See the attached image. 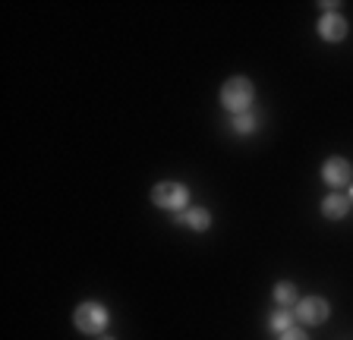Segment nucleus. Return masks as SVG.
<instances>
[{
  "instance_id": "1",
  "label": "nucleus",
  "mask_w": 353,
  "mask_h": 340,
  "mask_svg": "<svg viewBox=\"0 0 353 340\" xmlns=\"http://www.w3.org/2000/svg\"><path fill=\"white\" fill-rule=\"evenodd\" d=\"M256 101V85H252L246 76H230L224 85H221V107L236 114H246Z\"/></svg>"
},
{
  "instance_id": "2",
  "label": "nucleus",
  "mask_w": 353,
  "mask_h": 340,
  "mask_svg": "<svg viewBox=\"0 0 353 340\" xmlns=\"http://www.w3.org/2000/svg\"><path fill=\"white\" fill-rule=\"evenodd\" d=\"M108 321H110V312L104 309L101 303H95V299L79 303L73 312V325H76V331H82V334H101L104 328H108Z\"/></svg>"
},
{
  "instance_id": "3",
  "label": "nucleus",
  "mask_w": 353,
  "mask_h": 340,
  "mask_svg": "<svg viewBox=\"0 0 353 340\" xmlns=\"http://www.w3.org/2000/svg\"><path fill=\"white\" fill-rule=\"evenodd\" d=\"M152 202L164 211H180L183 215L186 208H190V189L183 183H174V180H164L152 189Z\"/></svg>"
},
{
  "instance_id": "4",
  "label": "nucleus",
  "mask_w": 353,
  "mask_h": 340,
  "mask_svg": "<svg viewBox=\"0 0 353 340\" xmlns=\"http://www.w3.org/2000/svg\"><path fill=\"white\" fill-rule=\"evenodd\" d=\"M296 321H303V325H325L331 315V306L328 299H322V296H306V299H300L294 309Z\"/></svg>"
},
{
  "instance_id": "5",
  "label": "nucleus",
  "mask_w": 353,
  "mask_h": 340,
  "mask_svg": "<svg viewBox=\"0 0 353 340\" xmlns=\"http://www.w3.org/2000/svg\"><path fill=\"white\" fill-rule=\"evenodd\" d=\"M319 38L322 41H328V45H341L347 38V32H350V25H347V19L341 13H325L322 19H319Z\"/></svg>"
},
{
  "instance_id": "6",
  "label": "nucleus",
  "mask_w": 353,
  "mask_h": 340,
  "mask_svg": "<svg viewBox=\"0 0 353 340\" xmlns=\"http://www.w3.org/2000/svg\"><path fill=\"white\" fill-rule=\"evenodd\" d=\"M322 180L331 186V189H341V186H347L353 180V167L347 158H328V161L322 164Z\"/></svg>"
},
{
  "instance_id": "7",
  "label": "nucleus",
  "mask_w": 353,
  "mask_h": 340,
  "mask_svg": "<svg viewBox=\"0 0 353 340\" xmlns=\"http://www.w3.org/2000/svg\"><path fill=\"white\" fill-rule=\"evenodd\" d=\"M322 215L328 217V221H344V217L350 215V199H347V195H341V193L325 195V202H322Z\"/></svg>"
},
{
  "instance_id": "8",
  "label": "nucleus",
  "mask_w": 353,
  "mask_h": 340,
  "mask_svg": "<svg viewBox=\"0 0 353 340\" xmlns=\"http://www.w3.org/2000/svg\"><path fill=\"white\" fill-rule=\"evenodd\" d=\"M176 221H183L186 227H190V230H199V233L212 227V215H208V208H186V211L176 217Z\"/></svg>"
},
{
  "instance_id": "9",
  "label": "nucleus",
  "mask_w": 353,
  "mask_h": 340,
  "mask_svg": "<svg viewBox=\"0 0 353 340\" xmlns=\"http://www.w3.org/2000/svg\"><path fill=\"white\" fill-rule=\"evenodd\" d=\"M274 299H278V306L284 309V306H296V303H300V293H296V287L290 281H278V284H274Z\"/></svg>"
},
{
  "instance_id": "10",
  "label": "nucleus",
  "mask_w": 353,
  "mask_h": 340,
  "mask_svg": "<svg viewBox=\"0 0 353 340\" xmlns=\"http://www.w3.org/2000/svg\"><path fill=\"white\" fill-rule=\"evenodd\" d=\"M294 321H296V315H294V312L281 309V312H274V315L268 318V328H272L274 334H284V331H290V328H294Z\"/></svg>"
},
{
  "instance_id": "11",
  "label": "nucleus",
  "mask_w": 353,
  "mask_h": 340,
  "mask_svg": "<svg viewBox=\"0 0 353 340\" xmlns=\"http://www.w3.org/2000/svg\"><path fill=\"white\" fill-rule=\"evenodd\" d=\"M256 126H259V120H256V114H250V111H246V114H236V117H234V129L240 136L256 133Z\"/></svg>"
},
{
  "instance_id": "12",
  "label": "nucleus",
  "mask_w": 353,
  "mask_h": 340,
  "mask_svg": "<svg viewBox=\"0 0 353 340\" xmlns=\"http://www.w3.org/2000/svg\"><path fill=\"white\" fill-rule=\"evenodd\" d=\"M281 340H309V337H306V331H303V328H290V331L281 334Z\"/></svg>"
},
{
  "instance_id": "13",
  "label": "nucleus",
  "mask_w": 353,
  "mask_h": 340,
  "mask_svg": "<svg viewBox=\"0 0 353 340\" xmlns=\"http://www.w3.org/2000/svg\"><path fill=\"white\" fill-rule=\"evenodd\" d=\"M350 202H353V186H350Z\"/></svg>"
},
{
  "instance_id": "14",
  "label": "nucleus",
  "mask_w": 353,
  "mask_h": 340,
  "mask_svg": "<svg viewBox=\"0 0 353 340\" xmlns=\"http://www.w3.org/2000/svg\"><path fill=\"white\" fill-rule=\"evenodd\" d=\"M101 340H114V337H101Z\"/></svg>"
}]
</instances>
